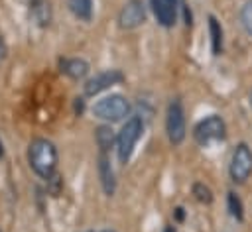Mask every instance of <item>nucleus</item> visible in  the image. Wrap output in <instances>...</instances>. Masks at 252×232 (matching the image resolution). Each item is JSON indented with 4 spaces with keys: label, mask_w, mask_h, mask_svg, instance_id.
<instances>
[{
    "label": "nucleus",
    "mask_w": 252,
    "mask_h": 232,
    "mask_svg": "<svg viewBox=\"0 0 252 232\" xmlns=\"http://www.w3.org/2000/svg\"><path fill=\"white\" fill-rule=\"evenodd\" d=\"M94 142L100 149V153H108V149H112L116 145V134L112 130L110 124H100L94 130Z\"/></svg>",
    "instance_id": "ddd939ff"
},
{
    "label": "nucleus",
    "mask_w": 252,
    "mask_h": 232,
    "mask_svg": "<svg viewBox=\"0 0 252 232\" xmlns=\"http://www.w3.org/2000/svg\"><path fill=\"white\" fill-rule=\"evenodd\" d=\"M61 189H63V179H61V175L55 171V173L47 179V193H49L51 197H57V195L61 193Z\"/></svg>",
    "instance_id": "6ab92c4d"
},
{
    "label": "nucleus",
    "mask_w": 252,
    "mask_h": 232,
    "mask_svg": "<svg viewBox=\"0 0 252 232\" xmlns=\"http://www.w3.org/2000/svg\"><path fill=\"white\" fill-rule=\"evenodd\" d=\"M146 22V6L142 0H126L118 14L120 29H136Z\"/></svg>",
    "instance_id": "6e6552de"
},
{
    "label": "nucleus",
    "mask_w": 252,
    "mask_h": 232,
    "mask_svg": "<svg viewBox=\"0 0 252 232\" xmlns=\"http://www.w3.org/2000/svg\"><path fill=\"white\" fill-rule=\"evenodd\" d=\"M193 138L199 145L207 147L213 144H219L226 138V124L219 114H209L203 120H199L193 128Z\"/></svg>",
    "instance_id": "20e7f679"
},
{
    "label": "nucleus",
    "mask_w": 252,
    "mask_h": 232,
    "mask_svg": "<svg viewBox=\"0 0 252 232\" xmlns=\"http://www.w3.org/2000/svg\"><path fill=\"white\" fill-rule=\"evenodd\" d=\"M240 24L248 35H252V0H246L240 8Z\"/></svg>",
    "instance_id": "a211bd4d"
},
{
    "label": "nucleus",
    "mask_w": 252,
    "mask_h": 232,
    "mask_svg": "<svg viewBox=\"0 0 252 232\" xmlns=\"http://www.w3.org/2000/svg\"><path fill=\"white\" fill-rule=\"evenodd\" d=\"M69 10L73 12L75 18L83 22H91L93 18V0H69Z\"/></svg>",
    "instance_id": "2eb2a0df"
},
{
    "label": "nucleus",
    "mask_w": 252,
    "mask_h": 232,
    "mask_svg": "<svg viewBox=\"0 0 252 232\" xmlns=\"http://www.w3.org/2000/svg\"><path fill=\"white\" fill-rule=\"evenodd\" d=\"M144 134V122L140 116H130L126 118V122L122 124L120 132L116 134V155H118V161L120 163H128L134 149H136V144L138 140L142 138Z\"/></svg>",
    "instance_id": "7ed1b4c3"
},
{
    "label": "nucleus",
    "mask_w": 252,
    "mask_h": 232,
    "mask_svg": "<svg viewBox=\"0 0 252 232\" xmlns=\"http://www.w3.org/2000/svg\"><path fill=\"white\" fill-rule=\"evenodd\" d=\"M59 69H61L63 75H67V77L73 79V81H83V79L89 75V71H91L89 63H87L85 59H81V57L61 59V61H59Z\"/></svg>",
    "instance_id": "9b49d317"
},
{
    "label": "nucleus",
    "mask_w": 252,
    "mask_h": 232,
    "mask_svg": "<svg viewBox=\"0 0 252 232\" xmlns=\"http://www.w3.org/2000/svg\"><path fill=\"white\" fill-rule=\"evenodd\" d=\"M165 132L167 138L171 142V145H181L187 134V126H185V110L181 100H171L167 104V112H165Z\"/></svg>",
    "instance_id": "423d86ee"
},
{
    "label": "nucleus",
    "mask_w": 252,
    "mask_h": 232,
    "mask_svg": "<svg viewBox=\"0 0 252 232\" xmlns=\"http://www.w3.org/2000/svg\"><path fill=\"white\" fill-rule=\"evenodd\" d=\"M228 175L232 183L236 185L246 183L248 177L252 175V149L248 147V144L242 142L232 149L230 163H228Z\"/></svg>",
    "instance_id": "39448f33"
},
{
    "label": "nucleus",
    "mask_w": 252,
    "mask_h": 232,
    "mask_svg": "<svg viewBox=\"0 0 252 232\" xmlns=\"http://www.w3.org/2000/svg\"><path fill=\"white\" fill-rule=\"evenodd\" d=\"M226 208H228L230 216L236 218L238 222L244 218V206H242V201H240V197H238L236 193H232V191L226 195Z\"/></svg>",
    "instance_id": "dca6fc26"
},
{
    "label": "nucleus",
    "mask_w": 252,
    "mask_h": 232,
    "mask_svg": "<svg viewBox=\"0 0 252 232\" xmlns=\"http://www.w3.org/2000/svg\"><path fill=\"white\" fill-rule=\"evenodd\" d=\"M57 161H59V153H57V147L51 140L35 138V140L30 142V145H28V163H30L32 171L37 177L47 181L57 171Z\"/></svg>",
    "instance_id": "f257e3e1"
},
{
    "label": "nucleus",
    "mask_w": 252,
    "mask_h": 232,
    "mask_svg": "<svg viewBox=\"0 0 252 232\" xmlns=\"http://www.w3.org/2000/svg\"><path fill=\"white\" fill-rule=\"evenodd\" d=\"M102 232H116V230H102Z\"/></svg>",
    "instance_id": "5701e85b"
},
{
    "label": "nucleus",
    "mask_w": 252,
    "mask_h": 232,
    "mask_svg": "<svg viewBox=\"0 0 252 232\" xmlns=\"http://www.w3.org/2000/svg\"><path fill=\"white\" fill-rule=\"evenodd\" d=\"M32 4V16L35 20L37 26L45 28L49 26L51 22V6H49V0H30Z\"/></svg>",
    "instance_id": "4468645a"
},
{
    "label": "nucleus",
    "mask_w": 252,
    "mask_h": 232,
    "mask_svg": "<svg viewBox=\"0 0 252 232\" xmlns=\"http://www.w3.org/2000/svg\"><path fill=\"white\" fill-rule=\"evenodd\" d=\"M250 102H252V92H250Z\"/></svg>",
    "instance_id": "b1692460"
},
{
    "label": "nucleus",
    "mask_w": 252,
    "mask_h": 232,
    "mask_svg": "<svg viewBox=\"0 0 252 232\" xmlns=\"http://www.w3.org/2000/svg\"><path fill=\"white\" fill-rule=\"evenodd\" d=\"M91 110H93V116L98 118L100 122L114 124V122H122L126 118H130L132 104L122 94H108V96H102L100 100H96Z\"/></svg>",
    "instance_id": "f03ea898"
},
{
    "label": "nucleus",
    "mask_w": 252,
    "mask_h": 232,
    "mask_svg": "<svg viewBox=\"0 0 252 232\" xmlns=\"http://www.w3.org/2000/svg\"><path fill=\"white\" fill-rule=\"evenodd\" d=\"M163 232H175V226H171V224H167V226L163 228Z\"/></svg>",
    "instance_id": "412c9836"
},
{
    "label": "nucleus",
    "mask_w": 252,
    "mask_h": 232,
    "mask_svg": "<svg viewBox=\"0 0 252 232\" xmlns=\"http://www.w3.org/2000/svg\"><path fill=\"white\" fill-rule=\"evenodd\" d=\"M122 81H124V75H122L120 69H106V71H100L94 77H91L83 85V90H85L87 96H96L102 90H106V88H110L114 85H120Z\"/></svg>",
    "instance_id": "0eeeda50"
},
{
    "label": "nucleus",
    "mask_w": 252,
    "mask_h": 232,
    "mask_svg": "<svg viewBox=\"0 0 252 232\" xmlns=\"http://www.w3.org/2000/svg\"><path fill=\"white\" fill-rule=\"evenodd\" d=\"M173 216H175V220H177V222H183V218H185L183 206H175V208H173Z\"/></svg>",
    "instance_id": "aec40b11"
},
{
    "label": "nucleus",
    "mask_w": 252,
    "mask_h": 232,
    "mask_svg": "<svg viewBox=\"0 0 252 232\" xmlns=\"http://www.w3.org/2000/svg\"><path fill=\"white\" fill-rule=\"evenodd\" d=\"M209 35H211V53L217 57L224 49V31L215 16H209Z\"/></svg>",
    "instance_id": "f8f14e48"
},
{
    "label": "nucleus",
    "mask_w": 252,
    "mask_h": 232,
    "mask_svg": "<svg viewBox=\"0 0 252 232\" xmlns=\"http://www.w3.org/2000/svg\"><path fill=\"white\" fill-rule=\"evenodd\" d=\"M150 6L159 26L163 28L175 26L177 12H179V0H150Z\"/></svg>",
    "instance_id": "1a4fd4ad"
},
{
    "label": "nucleus",
    "mask_w": 252,
    "mask_h": 232,
    "mask_svg": "<svg viewBox=\"0 0 252 232\" xmlns=\"http://www.w3.org/2000/svg\"><path fill=\"white\" fill-rule=\"evenodd\" d=\"M191 193H193L195 201H199L201 204H211V203H213V191H211V187L205 185V183H201V181L193 183Z\"/></svg>",
    "instance_id": "f3484780"
},
{
    "label": "nucleus",
    "mask_w": 252,
    "mask_h": 232,
    "mask_svg": "<svg viewBox=\"0 0 252 232\" xmlns=\"http://www.w3.org/2000/svg\"><path fill=\"white\" fill-rule=\"evenodd\" d=\"M2 155H4V145H2V140H0V159H2Z\"/></svg>",
    "instance_id": "4be33fe9"
},
{
    "label": "nucleus",
    "mask_w": 252,
    "mask_h": 232,
    "mask_svg": "<svg viewBox=\"0 0 252 232\" xmlns=\"http://www.w3.org/2000/svg\"><path fill=\"white\" fill-rule=\"evenodd\" d=\"M96 169H98V179H100V185H102L104 195L112 197L114 191H116V175H114V167L110 163L108 153H98Z\"/></svg>",
    "instance_id": "9d476101"
}]
</instances>
